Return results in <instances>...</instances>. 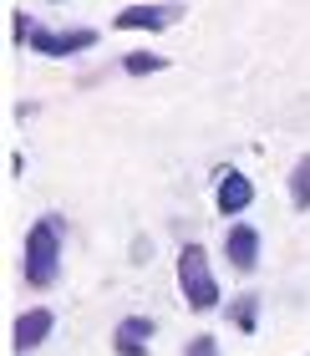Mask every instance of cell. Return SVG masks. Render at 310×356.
Instances as JSON below:
<instances>
[{
	"mask_svg": "<svg viewBox=\"0 0 310 356\" xmlns=\"http://www.w3.org/2000/svg\"><path fill=\"white\" fill-rule=\"evenodd\" d=\"M61 224L56 214H41L36 224L26 229V254H21V275L31 290H51L61 280Z\"/></svg>",
	"mask_w": 310,
	"mask_h": 356,
	"instance_id": "cell-1",
	"label": "cell"
},
{
	"mask_svg": "<svg viewBox=\"0 0 310 356\" xmlns=\"http://www.w3.org/2000/svg\"><path fill=\"white\" fill-rule=\"evenodd\" d=\"M178 296H183V305L193 316H209V311L224 305L219 275H214V265H209L204 245H183V250H178Z\"/></svg>",
	"mask_w": 310,
	"mask_h": 356,
	"instance_id": "cell-2",
	"label": "cell"
},
{
	"mask_svg": "<svg viewBox=\"0 0 310 356\" xmlns=\"http://www.w3.org/2000/svg\"><path fill=\"white\" fill-rule=\"evenodd\" d=\"M97 41H102V31H92V26H67V31H46V26H36V31H31V46H36V56H76V51H92Z\"/></svg>",
	"mask_w": 310,
	"mask_h": 356,
	"instance_id": "cell-3",
	"label": "cell"
},
{
	"mask_svg": "<svg viewBox=\"0 0 310 356\" xmlns=\"http://www.w3.org/2000/svg\"><path fill=\"white\" fill-rule=\"evenodd\" d=\"M51 331H56V316L46 311V305H31V311H21V316L10 321V351L15 356L41 351L46 341H51Z\"/></svg>",
	"mask_w": 310,
	"mask_h": 356,
	"instance_id": "cell-4",
	"label": "cell"
},
{
	"mask_svg": "<svg viewBox=\"0 0 310 356\" xmlns=\"http://www.w3.org/2000/svg\"><path fill=\"white\" fill-rule=\"evenodd\" d=\"M224 260H229L234 275H254V265H259V229L254 224H244V219L229 224V234H224Z\"/></svg>",
	"mask_w": 310,
	"mask_h": 356,
	"instance_id": "cell-5",
	"label": "cell"
},
{
	"mask_svg": "<svg viewBox=\"0 0 310 356\" xmlns=\"http://www.w3.org/2000/svg\"><path fill=\"white\" fill-rule=\"evenodd\" d=\"M250 204H254V178H250V173H239V168H224V173H219L214 209H219L224 219H239Z\"/></svg>",
	"mask_w": 310,
	"mask_h": 356,
	"instance_id": "cell-6",
	"label": "cell"
},
{
	"mask_svg": "<svg viewBox=\"0 0 310 356\" xmlns=\"http://www.w3.org/2000/svg\"><path fill=\"white\" fill-rule=\"evenodd\" d=\"M153 336H158V321L153 316H122L117 331H112V351H117V356H148Z\"/></svg>",
	"mask_w": 310,
	"mask_h": 356,
	"instance_id": "cell-7",
	"label": "cell"
},
{
	"mask_svg": "<svg viewBox=\"0 0 310 356\" xmlns=\"http://www.w3.org/2000/svg\"><path fill=\"white\" fill-rule=\"evenodd\" d=\"M178 21L173 6H127L117 10V31H168Z\"/></svg>",
	"mask_w": 310,
	"mask_h": 356,
	"instance_id": "cell-8",
	"label": "cell"
},
{
	"mask_svg": "<svg viewBox=\"0 0 310 356\" xmlns=\"http://www.w3.org/2000/svg\"><path fill=\"white\" fill-rule=\"evenodd\" d=\"M224 321L239 331V336H250L254 326H259V296L254 290H244V296H234L229 305H224Z\"/></svg>",
	"mask_w": 310,
	"mask_h": 356,
	"instance_id": "cell-9",
	"label": "cell"
},
{
	"mask_svg": "<svg viewBox=\"0 0 310 356\" xmlns=\"http://www.w3.org/2000/svg\"><path fill=\"white\" fill-rule=\"evenodd\" d=\"M285 193H290V209H295V214H310V153L295 158V168L285 178Z\"/></svg>",
	"mask_w": 310,
	"mask_h": 356,
	"instance_id": "cell-10",
	"label": "cell"
},
{
	"mask_svg": "<svg viewBox=\"0 0 310 356\" xmlns=\"http://www.w3.org/2000/svg\"><path fill=\"white\" fill-rule=\"evenodd\" d=\"M163 67H168V61H163L158 51H127V56H122V72H127V76H153V72H163Z\"/></svg>",
	"mask_w": 310,
	"mask_h": 356,
	"instance_id": "cell-11",
	"label": "cell"
},
{
	"mask_svg": "<svg viewBox=\"0 0 310 356\" xmlns=\"http://www.w3.org/2000/svg\"><path fill=\"white\" fill-rule=\"evenodd\" d=\"M183 356H219V341L209 331H199V336H188V341H183Z\"/></svg>",
	"mask_w": 310,
	"mask_h": 356,
	"instance_id": "cell-12",
	"label": "cell"
},
{
	"mask_svg": "<svg viewBox=\"0 0 310 356\" xmlns=\"http://www.w3.org/2000/svg\"><path fill=\"white\" fill-rule=\"evenodd\" d=\"M10 26H15V31H10V41H15V46H31V31H36V26H31V15H26V10H15V15H10Z\"/></svg>",
	"mask_w": 310,
	"mask_h": 356,
	"instance_id": "cell-13",
	"label": "cell"
},
{
	"mask_svg": "<svg viewBox=\"0 0 310 356\" xmlns=\"http://www.w3.org/2000/svg\"><path fill=\"white\" fill-rule=\"evenodd\" d=\"M56 6H61V0H56Z\"/></svg>",
	"mask_w": 310,
	"mask_h": 356,
	"instance_id": "cell-14",
	"label": "cell"
}]
</instances>
